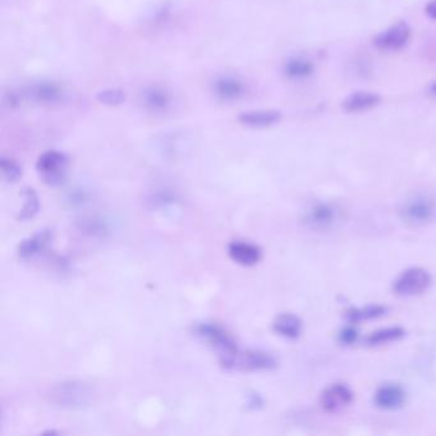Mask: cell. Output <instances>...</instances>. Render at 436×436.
<instances>
[{"mask_svg": "<svg viewBox=\"0 0 436 436\" xmlns=\"http://www.w3.org/2000/svg\"><path fill=\"white\" fill-rule=\"evenodd\" d=\"M400 218L407 224L422 227L429 224L436 215V197L430 192H416L400 206Z\"/></svg>", "mask_w": 436, "mask_h": 436, "instance_id": "1", "label": "cell"}, {"mask_svg": "<svg viewBox=\"0 0 436 436\" xmlns=\"http://www.w3.org/2000/svg\"><path fill=\"white\" fill-rule=\"evenodd\" d=\"M194 334L218 352L220 363L239 351L236 339L223 326L215 323H199L194 326Z\"/></svg>", "mask_w": 436, "mask_h": 436, "instance_id": "2", "label": "cell"}, {"mask_svg": "<svg viewBox=\"0 0 436 436\" xmlns=\"http://www.w3.org/2000/svg\"><path fill=\"white\" fill-rule=\"evenodd\" d=\"M222 366L228 370H238V371H270L276 368V360L274 355L265 351L239 349L236 355H232L231 358L223 362Z\"/></svg>", "mask_w": 436, "mask_h": 436, "instance_id": "3", "label": "cell"}, {"mask_svg": "<svg viewBox=\"0 0 436 436\" xmlns=\"http://www.w3.org/2000/svg\"><path fill=\"white\" fill-rule=\"evenodd\" d=\"M36 169L48 186L58 187L66 181L68 157L58 150H49L40 155L36 162Z\"/></svg>", "mask_w": 436, "mask_h": 436, "instance_id": "4", "label": "cell"}, {"mask_svg": "<svg viewBox=\"0 0 436 436\" xmlns=\"http://www.w3.org/2000/svg\"><path fill=\"white\" fill-rule=\"evenodd\" d=\"M432 276L422 268H411L399 275L393 284V292L400 297H415L430 288Z\"/></svg>", "mask_w": 436, "mask_h": 436, "instance_id": "5", "label": "cell"}, {"mask_svg": "<svg viewBox=\"0 0 436 436\" xmlns=\"http://www.w3.org/2000/svg\"><path fill=\"white\" fill-rule=\"evenodd\" d=\"M91 390L82 381H67L53 390L51 399L63 408H81L90 402Z\"/></svg>", "mask_w": 436, "mask_h": 436, "instance_id": "6", "label": "cell"}, {"mask_svg": "<svg viewBox=\"0 0 436 436\" xmlns=\"http://www.w3.org/2000/svg\"><path fill=\"white\" fill-rule=\"evenodd\" d=\"M339 220V210L331 204L318 202L312 205L303 217V223L313 231H326Z\"/></svg>", "mask_w": 436, "mask_h": 436, "instance_id": "7", "label": "cell"}, {"mask_svg": "<svg viewBox=\"0 0 436 436\" xmlns=\"http://www.w3.org/2000/svg\"><path fill=\"white\" fill-rule=\"evenodd\" d=\"M26 96L38 105L54 106L61 104L66 91L62 85L54 81H40L26 90Z\"/></svg>", "mask_w": 436, "mask_h": 436, "instance_id": "8", "label": "cell"}, {"mask_svg": "<svg viewBox=\"0 0 436 436\" xmlns=\"http://www.w3.org/2000/svg\"><path fill=\"white\" fill-rule=\"evenodd\" d=\"M140 104L146 112L162 114L168 112L173 104V96L170 91L159 85H150L141 91Z\"/></svg>", "mask_w": 436, "mask_h": 436, "instance_id": "9", "label": "cell"}, {"mask_svg": "<svg viewBox=\"0 0 436 436\" xmlns=\"http://www.w3.org/2000/svg\"><path fill=\"white\" fill-rule=\"evenodd\" d=\"M212 93L224 103H233L244 95L246 85L238 76L219 75L212 82Z\"/></svg>", "mask_w": 436, "mask_h": 436, "instance_id": "10", "label": "cell"}, {"mask_svg": "<svg viewBox=\"0 0 436 436\" xmlns=\"http://www.w3.org/2000/svg\"><path fill=\"white\" fill-rule=\"evenodd\" d=\"M353 402V392L346 384H333L326 388L323 394L320 403L328 413H337L347 408Z\"/></svg>", "mask_w": 436, "mask_h": 436, "instance_id": "11", "label": "cell"}, {"mask_svg": "<svg viewBox=\"0 0 436 436\" xmlns=\"http://www.w3.org/2000/svg\"><path fill=\"white\" fill-rule=\"evenodd\" d=\"M410 36H411V28L407 24L400 22L392 26L387 31L383 32L380 36H378L375 44L383 50H399L408 43Z\"/></svg>", "mask_w": 436, "mask_h": 436, "instance_id": "12", "label": "cell"}, {"mask_svg": "<svg viewBox=\"0 0 436 436\" xmlns=\"http://www.w3.org/2000/svg\"><path fill=\"white\" fill-rule=\"evenodd\" d=\"M228 255L242 266H254L261 260V249L254 243L233 241L228 246Z\"/></svg>", "mask_w": 436, "mask_h": 436, "instance_id": "13", "label": "cell"}, {"mask_svg": "<svg viewBox=\"0 0 436 436\" xmlns=\"http://www.w3.org/2000/svg\"><path fill=\"white\" fill-rule=\"evenodd\" d=\"M375 405L381 410L394 411L405 405V392L397 384H385L379 388L374 395Z\"/></svg>", "mask_w": 436, "mask_h": 436, "instance_id": "14", "label": "cell"}, {"mask_svg": "<svg viewBox=\"0 0 436 436\" xmlns=\"http://www.w3.org/2000/svg\"><path fill=\"white\" fill-rule=\"evenodd\" d=\"M281 119V113L278 110L257 109V110L241 113L238 117V122L249 128H268L279 123Z\"/></svg>", "mask_w": 436, "mask_h": 436, "instance_id": "15", "label": "cell"}, {"mask_svg": "<svg viewBox=\"0 0 436 436\" xmlns=\"http://www.w3.org/2000/svg\"><path fill=\"white\" fill-rule=\"evenodd\" d=\"M53 233L50 229H43L32 234L31 237L26 238L19 244L17 254L21 260H28L38 254H41L51 242Z\"/></svg>", "mask_w": 436, "mask_h": 436, "instance_id": "16", "label": "cell"}, {"mask_svg": "<svg viewBox=\"0 0 436 436\" xmlns=\"http://www.w3.org/2000/svg\"><path fill=\"white\" fill-rule=\"evenodd\" d=\"M273 329L281 337L297 339L302 331V321L293 313H281L275 318Z\"/></svg>", "mask_w": 436, "mask_h": 436, "instance_id": "17", "label": "cell"}, {"mask_svg": "<svg viewBox=\"0 0 436 436\" xmlns=\"http://www.w3.org/2000/svg\"><path fill=\"white\" fill-rule=\"evenodd\" d=\"M380 103L379 95L371 94V93H357L351 95L348 99L344 101V109L347 112H362L368 110Z\"/></svg>", "mask_w": 436, "mask_h": 436, "instance_id": "18", "label": "cell"}, {"mask_svg": "<svg viewBox=\"0 0 436 436\" xmlns=\"http://www.w3.org/2000/svg\"><path fill=\"white\" fill-rule=\"evenodd\" d=\"M405 336V331L399 326H390V328H384L380 331H374L368 336L366 342L370 346H380V344H387V343L395 342L400 338Z\"/></svg>", "mask_w": 436, "mask_h": 436, "instance_id": "19", "label": "cell"}, {"mask_svg": "<svg viewBox=\"0 0 436 436\" xmlns=\"http://www.w3.org/2000/svg\"><path fill=\"white\" fill-rule=\"evenodd\" d=\"M387 311L385 307L379 305H371L366 306L363 308H351L346 313L347 320L349 323H360V321H365V320H370V318H380Z\"/></svg>", "mask_w": 436, "mask_h": 436, "instance_id": "20", "label": "cell"}, {"mask_svg": "<svg viewBox=\"0 0 436 436\" xmlns=\"http://www.w3.org/2000/svg\"><path fill=\"white\" fill-rule=\"evenodd\" d=\"M24 207L21 209L19 212V220H30L33 218L38 212V207H40V202H38V197L36 192L32 190V188H26L24 191Z\"/></svg>", "mask_w": 436, "mask_h": 436, "instance_id": "21", "label": "cell"}, {"mask_svg": "<svg viewBox=\"0 0 436 436\" xmlns=\"http://www.w3.org/2000/svg\"><path fill=\"white\" fill-rule=\"evenodd\" d=\"M125 99H127V94L122 88H104L96 95V100L99 101L101 105L105 106L122 105Z\"/></svg>", "mask_w": 436, "mask_h": 436, "instance_id": "22", "label": "cell"}, {"mask_svg": "<svg viewBox=\"0 0 436 436\" xmlns=\"http://www.w3.org/2000/svg\"><path fill=\"white\" fill-rule=\"evenodd\" d=\"M312 72V64L301 58H293L286 64V73L292 78H302Z\"/></svg>", "mask_w": 436, "mask_h": 436, "instance_id": "23", "label": "cell"}, {"mask_svg": "<svg viewBox=\"0 0 436 436\" xmlns=\"http://www.w3.org/2000/svg\"><path fill=\"white\" fill-rule=\"evenodd\" d=\"M0 170H1L3 178L6 182L19 181V178L22 177V169H21V167L14 160L8 159V157H1V160H0Z\"/></svg>", "mask_w": 436, "mask_h": 436, "instance_id": "24", "label": "cell"}, {"mask_svg": "<svg viewBox=\"0 0 436 436\" xmlns=\"http://www.w3.org/2000/svg\"><path fill=\"white\" fill-rule=\"evenodd\" d=\"M357 331H355L353 326H347L344 328L341 334H339V341L344 343V344H351V343H355L357 339Z\"/></svg>", "mask_w": 436, "mask_h": 436, "instance_id": "25", "label": "cell"}, {"mask_svg": "<svg viewBox=\"0 0 436 436\" xmlns=\"http://www.w3.org/2000/svg\"><path fill=\"white\" fill-rule=\"evenodd\" d=\"M426 13L430 19H436V0H432L430 4L426 8Z\"/></svg>", "mask_w": 436, "mask_h": 436, "instance_id": "26", "label": "cell"}, {"mask_svg": "<svg viewBox=\"0 0 436 436\" xmlns=\"http://www.w3.org/2000/svg\"><path fill=\"white\" fill-rule=\"evenodd\" d=\"M431 90H432V93H435L436 94V83H434V85H432V88H431Z\"/></svg>", "mask_w": 436, "mask_h": 436, "instance_id": "27", "label": "cell"}]
</instances>
